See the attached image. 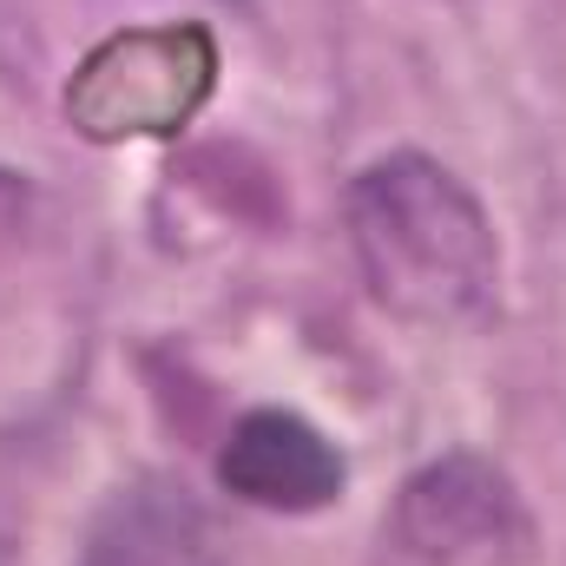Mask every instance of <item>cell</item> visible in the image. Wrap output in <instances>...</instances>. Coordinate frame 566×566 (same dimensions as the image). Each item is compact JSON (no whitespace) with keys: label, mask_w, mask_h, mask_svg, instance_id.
Returning a JSON list of instances; mask_svg holds the SVG:
<instances>
[{"label":"cell","mask_w":566,"mask_h":566,"mask_svg":"<svg viewBox=\"0 0 566 566\" xmlns=\"http://www.w3.org/2000/svg\"><path fill=\"white\" fill-rule=\"evenodd\" d=\"M349 244L369 296L416 329H468L501 296V244L481 198L422 151L356 171Z\"/></svg>","instance_id":"cell-1"},{"label":"cell","mask_w":566,"mask_h":566,"mask_svg":"<svg viewBox=\"0 0 566 566\" xmlns=\"http://www.w3.org/2000/svg\"><path fill=\"white\" fill-rule=\"evenodd\" d=\"M218 86V40L198 20H158L93 46L66 86V119L99 145L165 139Z\"/></svg>","instance_id":"cell-2"},{"label":"cell","mask_w":566,"mask_h":566,"mask_svg":"<svg viewBox=\"0 0 566 566\" xmlns=\"http://www.w3.org/2000/svg\"><path fill=\"white\" fill-rule=\"evenodd\" d=\"M389 541L416 566H521L534 547V521L494 461L441 454L396 494Z\"/></svg>","instance_id":"cell-3"},{"label":"cell","mask_w":566,"mask_h":566,"mask_svg":"<svg viewBox=\"0 0 566 566\" xmlns=\"http://www.w3.org/2000/svg\"><path fill=\"white\" fill-rule=\"evenodd\" d=\"M343 454L316 422L290 409H251L218 454V481L271 514H316L343 494Z\"/></svg>","instance_id":"cell-4"},{"label":"cell","mask_w":566,"mask_h":566,"mask_svg":"<svg viewBox=\"0 0 566 566\" xmlns=\"http://www.w3.org/2000/svg\"><path fill=\"white\" fill-rule=\"evenodd\" d=\"M80 566H224V547L211 514L185 488L133 481L99 507Z\"/></svg>","instance_id":"cell-5"},{"label":"cell","mask_w":566,"mask_h":566,"mask_svg":"<svg viewBox=\"0 0 566 566\" xmlns=\"http://www.w3.org/2000/svg\"><path fill=\"white\" fill-rule=\"evenodd\" d=\"M20 218H27V185L13 171H0V238H13Z\"/></svg>","instance_id":"cell-6"}]
</instances>
